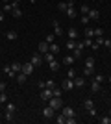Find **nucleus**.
I'll return each instance as SVG.
<instances>
[{"mask_svg": "<svg viewBox=\"0 0 111 124\" xmlns=\"http://www.w3.org/2000/svg\"><path fill=\"white\" fill-rule=\"evenodd\" d=\"M91 22V19H89V15H81V24L83 26H87Z\"/></svg>", "mask_w": 111, "mask_h": 124, "instance_id": "4c0bfd02", "label": "nucleus"}, {"mask_svg": "<svg viewBox=\"0 0 111 124\" xmlns=\"http://www.w3.org/2000/svg\"><path fill=\"white\" fill-rule=\"evenodd\" d=\"M83 74L85 76H91V74H95V69L93 67H83Z\"/></svg>", "mask_w": 111, "mask_h": 124, "instance_id": "2f4dec72", "label": "nucleus"}, {"mask_svg": "<svg viewBox=\"0 0 111 124\" xmlns=\"http://www.w3.org/2000/svg\"><path fill=\"white\" fill-rule=\"evenodd\" d=\"M54 35H56V37L63 35V30H61V26H59L58 21H54Z\"/></svg>", "mask_w": 111, "mask_h": 124, "instance_id": "ddd939ff", "label": "nucleus"}, {"mask_svg": "<svg viewBox=\"0 0 111 124\" xmlns=\"http://www.w3.org/2000/svg\"><path fill=\"white\" fill-rule=\"evenodd\" d=\"M59 50H61V48H59V45H56V43H52V45H50V50H48V52H52L54 56H56V54H59Z\"/></svg>", "mask_w": 111, "mask_h": 124, "instance_id": "393cba45", "label": "nucleus"}, {"mask_svg": "<svg viewBox=\"0 0 111 124\" xmlns=\"http://www.w3.org/2000/svg\"><path fill=\"white\" fill-rule=\"evenodd\" d=\"M4 119H6V122H13V113H9V111H6V115H4Z\"/></svg>", "mask_w": 111, "mask_h": 124, "instance_id": "f704fd0d", "label": "nucleus"}, {"mask_svg": "<svg viewBox=\"0 0 111 124\" xmlns=\"http://www.w3.org/2000/svg\"><path fill=\"white\" fill-rule=\"evenodd\" d=\"M76 61V57L70 54V56H67V57H63V65H67V67H72V63Z\"/></svg>", "mask_w": 111, "mask_h": 124, "instance_id": "4468645a", "label": "nucleus"}, {"mask_svg": "<svg viewBox=\"0 0 111 124\" xmlns=\"http://www.w3.org/2000/svg\"><path fill=\"white\" fill-rule=\"evenodd\" d=\"M4 74H6V76H9V78H15L17 76V74L11 70V65H4Z\"/></svg>", "mask_w": 111, "mask_h": 124, "instance_id": "f3484780", "label": "nucleus"}, {"mask_svg": "<svg viewBox=\"0 0 111 124\" xmlns=\"http://www.w3.org/2000/svg\"><path fill=\"white\" fill-rule=\"evenodd\" d=\"M83 83H85V80L81 76H76V78H74V87H83Z\"/></svg>", "mask_w": 111, "mask_h": 124, "instance_id": "412c9836", "label": "nucleus"}, {"mask_svg": "<svg viewBox=\"0 0 111 124\" xmlns=\"http://www.w3.org/2000/svg\"><path fill=\"white\" fill-rule=\"evenodd\" d=\"M102 33H104L102 28H95V37H102Z\"/></svg>", "mask_w": 111, "mask_h": 124, "instance_id": "a19ab883", "label": "nucleus"}, {"mask_svg": "<svg viewBox=\"0 0 111 124\" xmlns=\"http://www.w3.org/2000/svg\"><path fill=\"white\" fill-rule=\"evenodd\" d=\"M83 108L87 109V111L95 108V102H93V98H85V100H83Z\"/></svg>", "mask_w": 111, "mask_h": 124, "instance_id": "dca6fc26", "label": "nucleus"}, {"mask_svg": "<svg viewBox=\"0 0 111 124\" xmlns=\"http://www.w3.org/2000/svg\"><path fill=\"white\" fill-rule=\"evenodd\" d=\"M87 15H89L91 21H98V19H100V11H98V9H89Z\"/></svg>", "mask_w": 111, "mask_h": 124, "instance_id": "9b49d317", "label": "nucleus"}, {"mask_svg": "<svg viewBox=\"0 0 111 124\" xmlns=\"http://www.w3.org/2000/svg\"><path fill=\"white\" fill-rule=\"evenodd\" d=\"M33 69H35V67H33L32 63L26 61V63H22V70H21V72H24V74H28V76H30V74L33 72Z\"/></svg>", "mask_w": 111, "mask_h": 124, "instance_id": "39448f33", "label": "nucleus"}, {"mask_svg": "<svg viewBox=\"0 0 111 124\" xmlns=\"http://www.w3.org/2000/svg\"><path fill=\"white\" fill-rule=\"evenodd\" d=\"M89 115H91V117H96V115H98V113H96V108L89 109Z\"/></svg>", "mask_w": 111, "mask_h": 124, "instance_id": "49530a36", "label": "nucleus"}, {"mask_svg": "<svg viewBox=\"0 0 111 124\" xmlns=\"http://www.w3.org/2000/svg\"><path fill=\"white\" fill-rule=\"evenodd\" d=\"M107 82H109V83H111V74H109V78H107Z\"/></svg>", "mask_w": 111, "mask_h": 124, "instance_id": "3c124183", "label": "nucleus"}, {"mask_svg": "<svg viewBox=\"0 0 111 124\" xmlns=\"http://www.w3.org/2000/svg\"><path fill=\"white\" fill-rule=\"evenodd\" d=\"M52 96H54L52 89H46V87L41 89V100H43V102H48V100L52 98Z\"/></svg>", "mask_w": 111, "mask_h": 124, "instance_id": "7ed1b4c3", "label": "nucleus"}, {"mask_svg": "<svg viewBox=\"0 0 111 124\" xmlns=\"http://www.w3.org/2000/svg\"><path fill=\"white\" fill-rule=\"evenodd\" d=\"M76 43H78V41H74V39H69V41H67V45H65V48H67L69 52H72L74 48H76Z\"/></svg>", "mask_w": 111, "mask_h": 124, "instance_id": "a211bd4d", "label": "nucleus"}, {"mask_svg": "<svg viewBox=\"0 0 111 124\" xmlns=\"http://www.w3.org/2000/svg\"><path fill=\"white\" fill-rule=\"evenodd\" d=\"M95 80H96V82H98V83H102V82H104V80H106V78L102 76V74H96V76H95Z\"/></svg>", "mask_w": 111, "mask_h": 124, "instance_id": "37998d69", "label": "nucleus"}, {"mask_svg": "<svg viewBox=\"0 0 111 124\" xmlns=\"http://www.w3.org/2000/svg\"><path fill=\"white\" fill-rule=\"evenodd\" d=\"M98 120H100V124H111V117H109V115H106V117H100Z\"/></svg>", "mask_w": 111, "mask_h": 124, "instance_id": "7c9ffc66", "label": "nucleus"}, {"mask_svg": "<svg viewBox=\"0 0 111 124\" xmlns=\"http://www.w3.org/2000/svg\"><path fill=\"white\" fill-rule=\"evenodd\" d=\"M43 59H44L46 63H50L52 59H56V56H54L52 52H46V54H43Z\"/></svg>", "mask_w": 111, "mask_h": 124, "instance_id": "b1692460", "label": "nucleus"}, {"mask_svg": "<svg viewBox=\"0 0 111 124\" xmlns=\"http://www.w3.org/2000/svg\"><path fill=\"white\" fill-rule=\"evenodd\" d=\"M69 39L78 41V30H76V28H70V30H69Z\"/></svg>", "mask_w": 111, "mask_h": 124, "instance_id": "4be33fe9", "label": "nucleus"}, {"mask_svg": "<svg viewBox=\"0 0 111 124\" xmlns=\"http://www.w3.org/2000/svg\"><path fill=\"white\" fill-rule=\"evenodd\" d=\"M15 78H17V83H24V82H26V78H28V74H24V72H19Z\"/></svg>", "mask_w": 111, "mask_h": 124, "instance_id": "5701e85b", "label": "nucleus"}, {"mask_svg": "<svg viewBox=\"0 0 111 124\" xmlns=\"http://www.w3.org/2000/svg\"><path fill=\"white\" fill-rule=\"evenodd\" d=\"M41 61H43V56H41V54H33V56L30 57V63H32L33 67H39Z\"/></svg>", "mask_w": 111, "mask_h": 124, "instance_id": "423d86ee", "label": "nucleus"}, {"mask_svg": "<svg viewBox=\"0 0 111 124\" xmlns=\"http://www.w3.org/2000/svg\"><path fill=\"white\" fill-rule=\"evenodd\" d=\"M54 115H56V109L46 106V108H43V117L44 119H54Z\"/></svg>", "mask_w": 111, "mask_h": 124, "instance_id": "20e7f679", "label": "nucleus"}, {"mask_svg": "<svg viewBox=\"0 0 111 124\" xmlns=\"http://www.w3.org/2000/svg\"><path fill=\"white\" fill-rule=\"evenodd\" d=\"M67 8H69V0H67V2H59V4H58V9L63 11V13L67 11Z\"/></svg>", "mask_w": 111, "mask_h": 124, "instance_id": "bb28decb", "label": "nucleus"}, {"mask_svg": "<svg viewBox=\"0 0 111 124\" xmlns=\"http://www.w3.org/2000/svg\"><path fill=\"white\" fill-rule=\"evenodd\" d=\"M52 93H54V96H61V93H63V91H61V89H56V87H54V89H52Z\"/></svg>", "mask_w": 111, "mask_h": 124, "instance_id": "79ce46f5", "label": "nucleus"}, {"mask_svg": "<svg viewBox=\"0 0 111 124\" xmlns=\"http://www.w3.org/2000/svg\"><path fill=\"white\" fill-rule=\"evenodd\" d=\"M6 37H7L9 41H15L17 37H19V33H17L15 30H9V31H6Z\"/></svg>", "mask_w": 111, "mask_h": 124, "instance_id": "aec40b11", "label": "nucleus"}, {"mask_svg": "<svg viewBox=\"0 0 111 124\" xmlns=\"http://www.w3.org/2000/svg\"><path fill=\"white\" fill-rule=\"evenodd\" d=\"M109 117H111V109H109Z\"/></svg>", "mask_w": 111, "mask_h": 124, "instance_id": "864d4df0", "label": "nucleus"}, {"mask_svg": "<svg viewBox=\"0 0 111 124\" xmlns=\"http://www.w3.org/2000/svg\"><path fill=\"white\" fill-rule=\"evenodd\" d=\"M0 22H4V13L0 11Z\"/></svg>", "mask_w": 111, "mask_h": 124, "instance_id": "8fccbe9b", "label": "nucleus"}, {"mask_svg": "<svg viewBox=\"0 0 111 124\" xmlns=\"http://www.w3.org/2000/svg\"><path fill=\"white\" fill-rule=\"evenodd\" d=\"M30 2H35V0H30Z\"/></svg>", "mask_w": 111, "mask_h": 124, "instance_id": "5fc2aeb1", "label": "nucleus"}, {"mask_svg": "<svg viewBox=\"0 0 111 124\" xmlns=\"http://www.w3.org/2000/svg\"><path fill=\"white\" fill-rule=\"evenodd\" d=\"M61 87H63V91H72V89H74V80L67 78V80L61 83Z\"/></svg>", "mask_w": 111, "mask_h": 124, "instance_id": "0eeeda50", "label": "nucleus"}, {"mask_svg": "<svg viewBox=\"0 0 111 124\" xmlns=\"http://www.w3.org/2000/svg\"><path fill=\"white\" fill-rule=\"evenodd\" d=\"M65 13H67V17H69V19L78 17V11H76V8H74V2H72V0H69V8H67V11H65Z\"/></svg>", "mask_w": 111, "mask_h": 124, "instance_id": "f03ea898", "label": "nucleus"}, {"mask_svg": "<svg viewBox=\"0 0 111 124\" xmlns=\"http://www.w3.org/2000/svg\"><path fill=\"white\" fill-rule=\"evenodd\" d=\"M11 70H13L15 74H19L22 70V63L21 61H13V63H11Z\"/></svg>", "mask_w": 111, "mask_h": 124, "instance_id": "f8f14e48", "label": "nucleus"}, {"mask_svg": "<svg viewBox=\"0 0 111 124\" xmlns=\"http://www.w3.org/2000/svg\"><path fill=\"white\" fill-rule=\"evenodd\" d=\"M89 9H91V8H89V6H81V8H80V13H81V15H87V13H89Z\"/></svg>", "mask_w": 111, "mask_h": 124, "instance_id": "e433bc0d", "label": "nucleus"}, {"mask_svg": "<svg viewBox=\"0 0 111 124\" xmlns=\"http://www.w3.org/2000/svg\"><path fill=\"white\" fill-rule=\"evenodd\" d=\"M102 45H104V37H96L95 41H93V45H91V48H93V50H98Z\"/></svg>", "mask_w": 111, "mask_h": 124, "instance_id": "1a4fd4ad", "label": "nucleus"}, {"mask_svg": "<svg viewBox=\"0 0 111 124\" xmlns=\"http://www.w3.org/2000/svg\"><path fill=\"white\" fill-rule=\"evenodd\" d=\"M6 111L15 113V111H17V106H15V104H11V102H7V104H6Z\"/></svg>", "mask_w": 111, "mask_h": 124, "instance_id": "a878e982", "label": "nucleus"}, {"mask_svg": "<svg viewBox=\"0 0 111 124\" xmlns=\"http://www.w3.org/2000/svg\"><path fill=\"white\" fill-rule=\"evenodd\" d=\"M109 50H111V48H109Z\"/></svg>", "mask_w": 111, "mask_h": 124, "instance_id": "6e6d98bb", "label": "nucleus"}, {"mask_svg": "<svg viewBox=\"0 0 111 124\" xmlns=\"http://www.w3.org/2000/svg\"><path fill=\"white\" fill-rule=\"evenodd\" d=\"M100 85H102V83H98V82H96V80H93V82H91V91H93V93H100Z\"/></svg>", "mask_w": 111, "mask_h": 124, "instance_id": "2eb2a0df", "label": "nucleus"}, {"mask_svg": "<svg viewBox=\"0 0 111 124\" xmlns=\"http://www.w3.org/2000/svg\"><path fill=\"white\" fill-rule=\"evenodd\" d=\"M104 46H106V48H111V39H104Z\"/></svg>", "mask_w": 111, "mask_h": 124, "instance_id": "c03bdc74", "label": "nucleus"}, {"mask_svg": "<svg viewBox=\"0 0 111 124\" xmlns=\"http://www.w3.org/2000/svg\"><path fill=\"white\" fill-rule=\"evenodd\" d=\"M48 67H50V70H59V63L56 59H52V61L48 63Z\"/></svg>", "mask_w": 111, "mask_h": 124, "instance_id": "cd10ccee", "label": "nucleus"}, {"mask_svg": "<svg viewBox=\"0 0 111 124\" xmlns=\"http://www.w3.org/2000/svg\"><path fill=\"white\" fill-rule=\"evenodd\" d=\"M4 91H6V83L0 82V93H4Z\"/></svg>", "mask_w": 111, "mask_h": 124, "instance_id": "de8ad7c7", "label": "nucleus"}, {"mask_svg": "<svg viewBox=\"0 0 111 124\" xmlns=\"http://www.w3.org/2000/svg\"><path fill=\"white\" fill-rule=\"evenodd\" d=\"M44 87H46V82H43V80H41V82H39V89H44Z\"/></svg>", "mask_w": 111, "mask_h": 124, "instance_id": "09e8293b", "label": "nucleus"}, {"mask_svg": "<svg viewBox=\"0 0 111 124\" xmlns=\"http://www.w3.org/2000/svg\"><path fill=\"white\" fill-rule=\"evenodd\" d=\"M85 67H93L95 69V57H85Z\"/></svg>", "mask_w": 111, "mask_h": 124, "instance_id": "c85d7f7f", "label": "nucleus"}, {"mask_svg": "<svg viewBox=\"0 0 111 124\" xmlns=\"http://www.w3.org/2000/svg\"><path fill=\"white\" fill-rule=\"evenodd\" d=\"M48 50H50V45H48L46 41H43V43H39V54H41V56H43V54H46Z\"/></svg>", "mask_w": 111, "mask_h": 124, "instance_id": "9d476101", "label": "nucleus"}, {"mask_svg": "<svg viewBox=\"0 0 111 124\" xmlns=\"http://www.w3.org/2000/svg\"><path fill=\"white\" fill-rule=\"evenodd\" d=\"M61 109H63L61 113H63L65 117H67V119H69V117H74V115H76V111H74V109L70 108V106H63V108H61Z\"/></svg>", "mask_w": 111, "mask_h": 124, "instance_id": "6e6552de", "label": "nucleus"}, {"mask_svg": "<svg viewBox=\"0 0 111 124\" xmlns=\"http://www.w3.org/2000/svg\"><path fill=\"white\" fill-rule=\"evenodd\" d=\"M76 76H78V74H76V70H74V69L70 67V69H69V72H67V78H70V80H74V78H76Z\"/></svg>", "mask_w": 111, "mask_h": 124, "instance_id": "473e14b6", "label": "nucleus"}, {"mask_svg": "<svg viewBox=\"0 0 111 124\" xmlns=\"http://www.w3.org/2000/svg\"><path fill=\"white\" fill-rule=\"evenodd\" d=\"M56 122H58V124H65V122H67V117H65L63 113L58 115V117H56Z\"/></svg>", "mask_w": 111, "mask_h": 124, "instance_id": "c756f323", "label": "nucleus"}, {"mask_svg": "<svg viewBox=\"0 0 111 124\" xmlns=\"http://www.w3.org/2000/svg\"><path fill=\"white\" fill-rule=\"evenodd\" d=\"M44 41H46L48 45H52V43L56 41V35H54V33H48V35H46V39H44Z\"/></svg>", "mask_w": 111, "mask_h": 124, "instance_id": "c9c22d12", "label": "nucleus"}, {"mask_svg": "<svg viewBox=\"0 0 111 124\" xmlns=\"http://www.w3.org/2000/svg\"><path fill=\"white\" fill-rule=\"evenodd\" d=\"M11 15L15 17V19H21V17H22V11H21V8H19V6H15V8L11 9Z\"/></svg>", "mask_w": 111, "mask_h": 124, "instance_id": "6ab92c4d", "label": "nucleus"}, {"mask_svg": "<svg viewBox=\"0 0 111 124\" xmlns=\"http://www.w3.org/2000/svg\"><path fill=\"white\" fill-rule=\"evenodd\" d=\"M85 37L93 39V37H95V30H91V28H85Z\"/></svg>", "mask_w": 111, "mask_h": 124, "instance_id": "72a5a7b5", "label": "nucleus"}, {"mask_svg": "<svg viewBox=\"0 0 111 124\" xmlns=\"http://www.w3.org/2000/svg\"><path fill=\"white\" fill-rule=\"evenodd\" d=\"M54 87H56L54 80H46V89H54Z\"/></svg>", "mask_w": 111, "mask_h": 124, "instance_id": "ea45409f", "label": "nucleus"}, {"mask_svg": "<svg viewBox=\"0 0 111 124\" xmlns=\"http://www.w3.org/2000/svg\"><path fill=\"white\" fill-rule=\"evenodd\" d=\"M13 2H21V0H13Z\"/></svg>", "mask_w": 111, "mask_h": 124, "instance_id": "603ef678", "label": "nucleus"}, {"mask_svg": "<svg viewBox=\"0 0 111 124\" xmlns=\"http://www.w3.org/2000/svg\"><path fill=\"white\" fill-rule=\"evenodd\" d=\"M6 102H7V94L4 91V93H0V104H6Z\"/></svg>", "mask_w": 111, "mask_h": 124, "instance_id": "58836bf2", "label": "nucleus"}, {"mask_svg": "<svg viewBox=\"0 0 111 124\" xmlns=\"http://www.w3.org/2000/svg\"><path fill=\"white\" fill-rule=\"evenodd\" d=\"M48 106L54 109H61L63 108V100H61V96H52V98L48 100Z\"/></svg>", "mask_w": 111, "mask_h": 124, "instance_id": "f257e3e1", "label": "nucleus"}, {"mask_svg": "<svg viewBox=\"0 0 111 124\" xmlns=\"http://www.w3.org/2000/svg\"><path fill=\"white\" fill-rule=\"evenodd\" d=\"M65 124H76V119H74V117H69V119H67V122Z\"/></svg>", "mask_w": 111, "mask_h": 124, "instance_id": "a18cd8bd", "label": "nucleus"}]
</instances>
